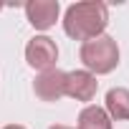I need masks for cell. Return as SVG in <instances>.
<instances>
[{
  "mask_svg": "<svg viewBox=\"0 0 129 129\" xmlns=\"http://www.w3.org/2000/svg\"><path fill=\"white\" fill-rule=\"evenodd\" d=\"M109 25V8L101 0H84L66 8L63 15V30L74 41H91L96 36H104Z\"/></svg>",
  "mask_w": 129,
  "mask_h": 129,
  "instance_id": "obj_1",
  "label": "cell"
},
{
  "mask_svg": "<svg viewBox=\"0 0 129 129\" xmlns=\"http://www.w3.org/2000/svg\"><path fill=\"white\" fill-rule=\"evenodd\" d=\"M79 58L86 66L89 74L94 76H101V74H111L116 66H119V46L111 36H96L86 43H81V51H79Z\"/></svg>",
  "mask_w": 129,
  "mask_h": 129,
  "instance_id": "obj_2",
  "label": "cell"
},
{
  "mask_svg": "<svg viewBox=\"0 0 129 129\" xmlns=\"http://www.w3.org/2000/svg\"><path fill=\"white\" fill-rule=\"evenodd\" d=\"M25 61H28L30 69H36L41 74L56 69V61H58L56 41L48 38V36H33L25 46Z\"/></svg>",
  "mask_w": 129,
  "mask_h": 129,
  "instance_id": "obj_3",
  "label": "cell"
},
{
  "mask_svg": "<svg viewBox=\"0 0 129 129\" xmlns=\"http://www.w3.org/2000/svg\"><path fill=\"white\" fill-rule=\"evenodd\" d=\"M23 8H25L28 23H30L36 30H48V28H53L56 20H58V13H61L58 0H28Z\"/></svg>",
  "mask_w": 129,
  "mask_h": 129,
  "instance_id": "obj_4",
  "label": "cell"
},
{
  "mask_svg": "<svg viewBox=\"0 0 129 129\" xmlns=\"http://www.w3.org/2000/svg\"><path fill=\"white\" fill-rule=\"evenodd\" d=\"M33 91L41 101H58L61 96H66V71L51 69L38 74L33 81Z\"/></svg>",
  "mask_w": 129,
  "mask_h": 129,
  "instance_id": "obj_5",
  "label": "cell"
},
{
  "mask_svg": "<svg viewBox=\"0 0 129 129\" xmlns=\"http://www.w3.org/2000/svg\"><path fill=\"white\" fill-rule=\"evenodd\" d=\"M99 81L94 74L89 71H69L66 74V96L76 99V101H91L96 96Z\"/></svg>",
  "mask_w": 129,
  "mask_h": 129,
  "instance_id": "obj_6",
  "label": "cell"
},
{
  "mask_svg": "<svg viewBox=\"0 0 129 129\" xmlns=\"http://www.w3.org/2000/svg\"><path fill=\"white\" fill-rule=\"evenodd\" d=\"M109 119H116V121H129V89H109L106 91V109Z\"/></svg>",
  "mask_w": 129,
  "mask_h": 129,
  "instance_id": "obj_7",
  "label": "cell"
},
{
  "mask_svg": "<svg viewBox=\"0 0 129 129\" xmlns=\"http://www.w3.org/2000/svg\"><path fill=\"white\" fill-rule=\"evenodd\" d=\"M76 129H114L111 126V119L109 114L101 109V106H84L81 114H79V121H76Z\"/></svg>",
  "mask_w": 129,
  "mask_h": 129,
  "instance_id": "obj_8",
  "label": "cell"
},
{
  "mask_svg": "<svg viewBox=\"0 0 129 129\" xmlns=\"http://www.w3.org/2000/svg\"><path fill=\"white\" fill-rule=\"evenodd\" d=\"M3 129H25V126H20V124H8V126H3Z\"/></svg>",
  "mask_w": 129,
  "mask_h": 129,
  "instance_id": "obj_9",
  "label": "cell"
},
{
  "mask_svg": "<svg viewBox=\"0 0 129 129\" xmlns=\"http://www.w3.org/2000/svg\"><path fill=\"white\" fill-rule=\"evenodd\" d=\"M51 129H74V126H63V124H53Z\"/></svg>",
  "mask_w": 129,
  "mask_h": 129,
  "instance_id": "obj_10",
  "label": "cell"
},
{
  "mask_svg": "<svg viewBox=\"0 0 129 129\" xmlns=\"http://www.w3.org/2000/svg\"><path fill=\"white\" fill-rule=\"evenodd\" d=\"M0 10H3V3H0Z\"/></svg>",
  "mask_w": 129,
  "mask_h": 129,
  "instance_id": "obj_11",
  "label": "cell"
}]
</instances>
